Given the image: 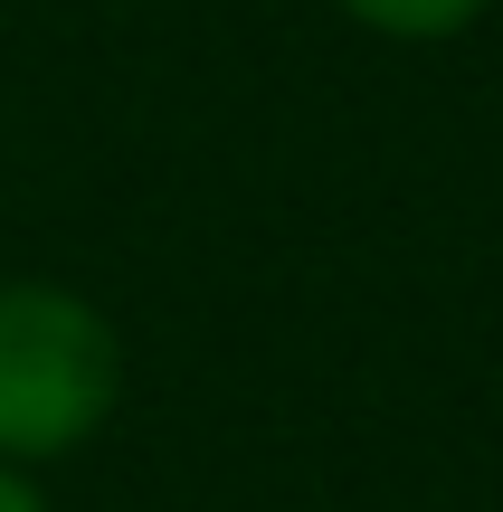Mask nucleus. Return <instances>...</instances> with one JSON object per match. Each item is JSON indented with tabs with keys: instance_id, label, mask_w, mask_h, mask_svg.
Masks as SVG:
<instances>
[{
	"instance_id": "obj_2",
	"label": "nucleus",
	"mask_w": 503,
	"mask_h": 512,
	"mask_svg": "<svg viewBox=\"0 0 503 512\" xmlns=\"http://www.w3.org/2000/svg\"><path fill=\"white\" fill-rule=\"evenodd\" d=\"M352 29L390 38V48H437V38H466L494 0H333Z\"/></svg>"
},
{
	"instance_id": "obj_1",
	"label": "nucleus",
	"mask_w": 503,
	"mask_h": 512,
	"mask_svg": "<svg viewBox=\"0 0 503 512\" xmlns=\"http://www.w3.org/2000/svg\"><path fill=\"white\" fill-rule=\"evenodd\" d=\"M124 399V342L105 304L48 275L0 285V465H57Z\"/></svg>"
},
{
	"instance_id": "obj_3",
	"label": "nucleus",
	"mask_w": 503,
	"mask_h": 512,
	"mask_svg": "<svg viewBox=\"0 0 503 512\" xmlns=\"http://www.w3.org/2000/svg\"><path fill=\"white\" fill-rule=\"evenodd\" d=\"M0 512H48V494H38L19 465H0Z\"/></svg>"
}]
</instances>
